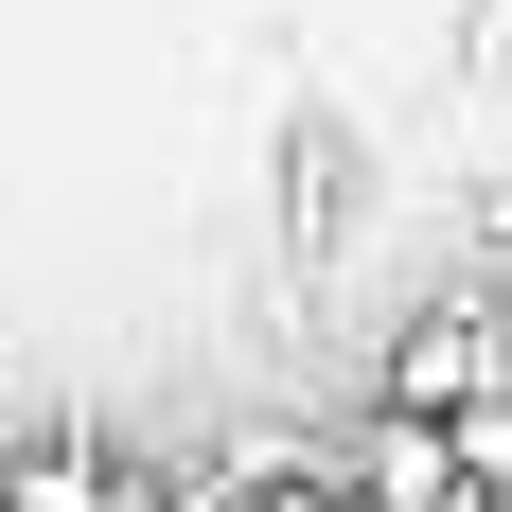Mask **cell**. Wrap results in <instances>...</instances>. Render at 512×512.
I'll list each match as a JSON object with an SVG mask.
<instances>
[{"label":"cell","mask_w":512,"mask_h":512,"mask_svg":"<svg viewBox=\"0 0 512 512\" xmlns=\"http://www.w3.org/2000/svg\"><path fill=\"white\" fill-rule=\"evenodd\" d=\"M477 389H512V318L495 301H424L407 336H389V371H371V407H442V424H460Z\"/></svg>","instance_id":"6da1fadb"},{"label":"cell","mask_w":512,"mask_h":512,"mask_svg":"<svg viewBox=\"0 0 512 512\" xmlns=\"http://www.w3.org/2000/svg\"><path fill=\"white\" fill-rule=\"evenodd\" d=\"M336 477H354V512H460V495H477V460H460L442 407H371Z\"/></svg>","instance_id":"7a4b0ae2"},{"label":"cell","mask_w":512,"mask_h":512,"mask_svg":"<svg viewBox=\"0 0 512 512\" xmlns=\"http://www.w3.org/2000/svg\"><path fill=\"white\" fill-rule=\"evenodd\" d=\"M106 477H124L106 442H18V460H0V495H18V512H106Z\"/></svg>","instance_id":"3957f363"},{"label":"cell","mask_w":512,"mask_h":512,"mask_svg":"<svg viewBox=\"0 0 512 512\" xmlns=\"http://www.w3.org/2000/svg\"><path fill=\"white\" fill-rule=\"evenodd\" d=\"M106 512H212L195 477H106Z\"/></svg>","instance_id":"277c9868"},{"label":"cell","mask_w":512,"mask_h":512,"mask_svg":"<svg viewBox=\"0 0 512 512\" xmlns=\"http://www.w3.org/2000/svg\"><path fill=\"white\" fill-rule=\"evenodd\" d=\"M0 512H18V495H0Z\"/></svg>","instance_id":"5b68a950"}]
</instances>
